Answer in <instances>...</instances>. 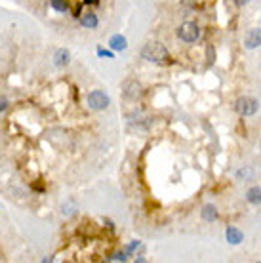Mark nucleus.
<instances>
[{
    "mask_svg": "<svg viewBox=\"0 0 261 263\" xmlns=\"http://www.w3.org/2000/svg\"><path fill=\"white\" fill-rule=\"evenodd\" d=\"M141 57L151 63H168L170 61V54L164 48V44H160V42H147L141 50Z\"/></svg>",
    "mask_w": 261,
    "mask_h": 263,
    "instance_id": "f257e3e1",
    "label": "nucleus"
},
{
    "mask_svg": "<svg viewBox=\"0 0 261 263\" xmlns=\"http://www.w3.org/2000/svg\"><path fill=\"white\" fill-rule=\"evenodd\" d=\"M177 37H179V40L187 42V44H193V42H196L200 38V27L196 23H193V21H183L179 25V29H177Z\"/></svg>",
    "mask_w": 261,
    "mask_h": 263,
    "instance_id": "f03ea898",
    "label": "nucleus"
},
{
    "mask_svg": "<svg viewBox=\"0 0 261 263\" xmlns=\"http://www.w3.org/2000/svg\"><path fill=\"white\" fill-rule=\"evenodd\" d=\"M88 101V107L92 109V111H103L107 109L109 105H111V99H109V95L105 92H101V90H92L86 97Z\"/></svg>",
    "mask_w": 261,
    "mask_h": 263,
    "instance_id": "7ed1b4c3",
    "label": "nucleus"
},
{
    "mask_svg": "<svg viewBox=\"0 0 261 263\" xmlns=\"http://www.w3.org/2000/svg\"><path fill=\"white\" fill-rule=\"evenodd\" d=\"M234 109H236V113L240 114V116H251V114L257 113L259 101L253 99V97H240V99H236Z\"/></svg>",
    "mask_w": 261,
    "mask_h": 263,
    "instance_id": "20e7f679",
    "label": "nucleus"
},
{
    "mask_svg": "<svg viewBox=\"0 0 261 263\" xmlns=\"http://www.w3.org/2000/svg\"><path fill=\"white\" fill-rule=\"evenodd\" d=\"M122 94H124L126 99H137L139 95L143 94V88L136 80H126L124 86H122Z\"/></svg>",
    "mask_w": 261,
    "mask_h": 263,
    "instance_id": "39448f33",
    "label": "nucleus"
},
{
    "mask_svg": "<svg viewBox=\"0 0 261 263\" xmlns=\"http://www.w3.org/2000/svg\"><path fill=\"white\" fill-rule=\"evenodd\" d=\"M244 44H246V48H250V50L261 46V29L259 27L250 29L246 38H244Z\"/></svg>",
    "mask_w": 261,
    "mask_h": 263,
    "instance_id": "423d86ee",
    "label": "nucleus"
},
{
    "mask_svg": "<svg viewBox=\"0 0 261 263\" xmlns=\"http://www.w3.org/2000/svg\"><path fill=\"white\" fill-rule=\"evenodd\" d=\"M71 63V54L67 48H59L54 54V65L56 67H67Z\"/></svg>",
    "mask_w": 261,
    "mask_h": 263,
    "instance_id": "0eeeda50",
    "label": "nucleus"
},
{
    "mask_svg": "<svg viewBox=\"0 0 261 263\" xmlns=\"http://www.w3.org/2000/svg\"><path fill=\"white\" fill-rule=\"evenodd\" d=\"M225 236H227V242H231V244H240L242 238H244L242 231L240 229H236V227H227Z\"/></svg>",
    "mask_w": 261,
    "mask_h": 263,
    "instance_id": "6e6552de",
    "label": "nucleus"
},
{
    "mask_svg": "<svg viewBox=\"0 0 261 263\" xmlns=\"http://www.w3.org/2000/svg\"><path fill=\"white\" fill-rule=\"evenodd\" d=\"M80 25H82L84 29H96L97 25H99V19H97L96 14L88 12V14H84V16L80 18Z\"/></svg>",
    "mask_w": 261,
    "mask_h": 263,
    "instance_id": "1a4fd4ad",
    "label": "nucleus"
},
{
    "mask_svg": "<svg viewBox=\"0 0 261 263\" xmlns=\"http://www.w3.org/2000/svg\"><path fill=\"white\" fill-rule=\"evenodd\" d=\"M202 219L204 221H215L217 219V208L213 206V204H206V206L202 208Z\"/></svg>",
    "mask_w": 261,
    "mask_h": 263,
    "instance_id": "9d476101",
    "label": "nucleus"
},
{
    "mask_svg": "<svg viewBox=\"0 0 261 263\" xmlns=\"http://www.w3.org/2000/svg\"><path fill=\"white\" fill-rule=\"evenodd\" d=\"M246 200H248L250 204H261V187L259 185L251 187L250 191L246 193Z\"/></svg>",
    "mask_w": 261,
    "mask_h": 263,
    "instance_id": "9b49d317",
    "label": "nucleus"
},
{
    "mask_svg": "<svg viewBox=\"0 0 261 263\" xmlns=\"http://www.w3.org/2000/svg\"><path fill=\"white\" fill-rule=\"evenodd\" d=\"M109 46L113 48V50H126V46H128V42H126V38L122 37V35H115V37L109 40Z\"/></svg>",
    "mask_w": 261,
    "mask_h": 263,
    "instance_id": "f8f14e48",
    "label": "nucleus"
},
{
    "mask_svg": "<svg viewBox=\"0 0 261 263\" xmlns=\"http://www.w3.org/2000/svg\"><path fill=\"white\" fill-rule=\"evenodd\" d=\"M50 6L56 10L58 14H67L69 12V2L67 0H50Z\"/></svg>",
    "mask_w": 261,
    "mask_h": 263,
    "instance_id": "ddd939ff",
    "label": "nucleus"
},
{
    "mask_svg": "<svg viewBox=\"0 0 261 263\" xmlns=\"http://www.w3.org/2000/svg\"><path fill=\"white\" fill-rule=\"evenodd\" d=\"M8 107H10V101H8V97L0 95V113H4V111H6Z\"/></svg>",
    "mask_w": 261,
    "mask_h": 263,
    "instance_id": "4468645a",
    "label": "nucleus"
},
{
    "mask_svg": "<svg viewBox=\"0 0 261 263\" xmlns=\"http://www.w3.org/2000/svg\"><path fill=\"white\" fill-rule=\"evenodd\" d=\"M109 259H113V261H124L126 259V252H116L113 257H109Z\"/></svg>",
    "mask_w": 261,
    "mask_h": 263,
    "instance_id": "2eb2a0df",
    "label": "nucleus"
},
{
    "mask_svg": "<svg viewBox=\"0 0 261 263\" xmlns=\"http://www.w3.org/2000/svg\"><path fill=\"white\" fill-rule=\"evenodd\" d=\"M136 248H139V242H137V240H134V242H132L130 246H126V254H132Z\"/></svg>",
    "mask_w": 261,
    "mask_h": 263,
    "instance_id": "dca6fc26",
    "label": "nucleus"
},
{
    "mask_svg": "<svg viewBox=\"0 0 261 263\" xmlns=\"http://www.w3.org/2000/svg\"><path fill=\"white\" fill-rule=\"evenodd\" d=\"M97 56L99 57H113V54H111V52H107V50H99V52H97Z\"/></svg>",
    "mask_w": 261,
    "mask_h": 263,
    "instance_id": "f3484780",
    "label": "nucleus"
},
{
    "mask_svg": "<svg viewBox=\"0 0 261 263\" xmlns=\"http://www.w3.org/2000/svg\"><path fill=\"white\" fill-rule=\"evenodd\" d=\"M99 0H84V4H97Z\"/></svg>",
    "mask_w": 261,
    "mask_h": 263,
    "instance_id": "a211bd4d",
    "label": "nucleus"
},
{
    "mask_svg": "<svg viewBox=\"0 0 261 263\" xmlns=\"http://www.w3.org/2000/svg\"><path fill=\"white\" fill-rule=\"evenodd\" d=\"M246 2H250V0H240V4H246Z\"/></svg>",
    "mask_w": 261,
    "mask_h": 263,
    "instance_id": "6ab92c4d",
    "label": "nucleus"
}]
</instances>
